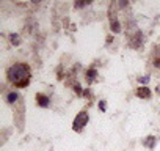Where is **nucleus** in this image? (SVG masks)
<instances>
[{
    "mask_svg": "<svg viewBox=\"0 0 160 151\" xmlns=\"http://www.w3.org/2000/svg\"><path fill=\"white\" fill-rule=\"evenodd\" d=\"M85 5H90V2H78V3H75L77 8H82V7H85Z\"/></svg>",
    "mask_w": 160,
    "mask_h": 151,
    "instance_id": "obj_10",
    "label": "nucleus"
},
{
    "mask_svg": "<svg viewBox=\"0 0 160 151\" xmlns=\"http://www.w3.org/2000/svg\"><path fill=\"white\" fill-rule=\"evenodd\" d=\"M36 104H38L39 107H49L50 99H49V96H46V95H42V93H38V95H36Z\"/></svg>",
    "mask_w": 160,
    "mask_h": 151,
    "instance_id": "obj_3",
    "label": "nucleus"
},
{
    "mask_svg": "<svg viewBox=\"0 0 160 151\" xmlns=\"http://www.w3.org/2000/svg\"><path fill=\"white\" fill-rule=\"evenodd\" d=\"M74 90H75V91H77L78 95H82V90H80V85H78V84H77V85L74 87Z\"/></svg>",
    "mask_w": 160,
    "mask_h": 151,
    "instance_id": "obj_12",
    "label": "nucleus"
},
{
    "mask_svg": "<svg viewBox=\"0 0 160 151\" xmlns=\"http://www.w3.org/2000/svg\"><path fill=\"white\" fill-rule=\"evenodd\" d=\"M10 38H11V43H13L14 46H19V44H21V39H19V36H18L16 33H14V35H11Z\"/></svg>",
    "mask_w": 160,
    "mask_h": 151,
    "instance_id": "obj_9",
    "label": "nucleus"
},
{
    "mask_svg": "<svg viewBox=\"0 0 160 151\" xmlns=\"http://www.w3.org/2000/svg\"><path fill=\"white\" fill-rule=\"evenodd\" d=\"M157 93H158V95H160V87H157Z\"/></svg>",
    "mask_w": 160,
    "mask_h": 151,
    "instance_id": "obj_15",
    "label": "nucleus"
},
{
    "mask_svg": "<svg viewBox=\"0 0 160 151\" xmlns=\"http://www.w3.org/2000/svg\"><path fill=\"white\" fill-rule=\"evenodd\" d=\"M135 95H137L138 98L148 99V98H151V88H148V87H140V88L135 91Z\"/></svg>",
    "mask_w": 160,
    "mask_h": 151,
    "instance_id": "obj_4",
    "label": "nucleus"
},
{
    "mask_svg": "<svg viewBox=\"0 0 160 151\" xmlns=\"http://www.w3.org/2000/svg\"><path fill=\"white\" fill-rule=\"evenodd\" d=\"M18 98H19V95H18L16 91H10V93L7 95V101H8L10 104H14V102L18 101Z\"/></svg>",
    "mask_w": 160,
    "mask_h": 151,
    "instance_id": "obj_6",
    "label": "nucleus"
},
{
    "mask_svg": "<svg viewBox=\"0 0 160 151\" xmlns=\"http://www.w3.org/2000/svg\"><path fill=\"white\" fill-rule=\"evenodd\" d=\"M96 76H98V71H96L94 68L88 69V71H87V81H88V82H93V81L96 79Z\"/></svg>",
    "mask_w": 160,
    "mask_h": 151,
    "instance_id": "obj_5",
    "label": "nucleus"
},
{
    "mask_svg": "<svg viewBox=\"0 0 160 151\" xmlns=\"http://www.w3.org/2000/svg\"><path fill=\"white\" fill-rule=\"evenodd\" d=\"M7 76H8V81L13 85H16L18 88H25L30 84V77H32L30 66L25 63H16L8 68Z\"/></svg>",
    "mask_w": 160,
    "mask_h": 151,
    "instance_id": "obj_1",
    "label": "nucleus"
},
{
    "mask_svg": "<svg viewBox=\"0 0 160 151\" xmlns=\"http://www.w3.org/2000/svg\"><path fill=\"white\" fill-rule=\"evenodd\" d=\"M110 27H112V32H113V33H119V32H121L119 22H118L116 19H115V21H112V25H110Z\"/></svg>",
    "mask_w": 160,
    "mask_h": 151,
    "instance_id": "obj_7",
    "label": "nucleus"
},
{
    "mask_svg": "<svg viewBox=\"0 0 160 151\" xmlns=\"http://www.w3.org/2000/svg\"><path fill=\"white\" fill-rule=\"evenodd\" d=\"M88 120H90V117H88L87 112H80V113L74 118V121H72V129H74V131H82V129L87 126Z\"/></svg>",
    "mask_w": 160,
    "mask_h": 151,
    "instance_id": "obj_2",
    "label": "nucleus"
},
{
    "mask_svg": "<svg viewBox=\"0 0 160 151\" xmlns=\"http://www.w3.org/2000/svg\"><path fill=\"white\" fill-rule=\"evenodd\" d=\"M154 145H155V138H154V137H148V140H144V146L152 148Z\"/></svg>",
    "mask_w": 160,
    "mask_h": 151,
    "instance_id": "obj_8",
    "label": "nucleus"
},
{
    "mask_svg": "<svg viewBox=\"0 0 160 151\" xmlns=\"http://www.w3.org/2000/svg\"><path fill=\"white\" fill-rule=\"evenodd\" d=\"M154 66H155V68H160V58H157V60L154 61Z\"/></svg>",
    "mask_w": 160,
    "mask_h": 151,
    "instance_id": "obj_14",
    "label": "nucleus"
},
{
    "mask_svg": "<svg viewBox=\"0 0 160 151\" xmlns=\"http://www.w3.org/2000/svg\"><path fill=\"white\" fill-rule=\"evenodd\" d=\"M138 81H140V84H146V82H149V77H140Z\"/></svg>",
    "mask_w": 160,
    "mask_h": 151,
    "instance_id": "obj_11",
    "label": "nucleus"
},
{
    "mask_svg": "<svg viewBox=\"0 0 160 151\" xmlns=\"http://www.w3.org/2000/svg\"><path fill=\"white\" fill-rule=\"evenodd\" d=\"M99 109H101V110H105V102H104V101L99 102Z\"/></svg>",
    "mask_w": 160,
    "mask_h": 151,
    "instance_id": "obj_13",
    "label": "nucleus"
}]
</instances>
